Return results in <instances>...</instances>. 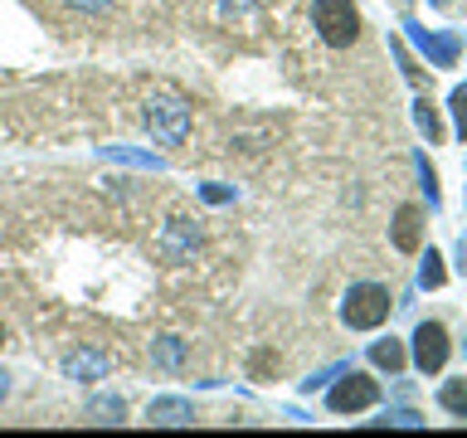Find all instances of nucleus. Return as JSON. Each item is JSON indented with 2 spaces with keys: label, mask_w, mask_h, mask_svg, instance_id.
Masks as SVG:
<instances>
[{
  "label": "nucleus",
  "mask_w": 467,
  "mask_h": 438,
  "mask_svg": "<svg viewBox=\"0 0 467 438\" xmlns=\"http://www.w3.org/2000/svg\"><path fill=\"white\" fill-rule=\"evenodd\" d=\"M312 20L317 35L331 44V49H350L360 39V10L356 0H312Z\"/></svg>",
  "instance_id": "f257e3e1"
},
{
  "label": "nucleus",
  "mask_w": 467,
  "mask_h": 438,
  "mask_svg": "<svg viewBox=\"0 0 467 438\" xmlns=\"http://www.w3.org/2000/svg\"><path fill=\"white\" fill-rule=\"evenodd\" d=\"M389 307H394V297H389V287H379V283H356L346 292V302H341V321L350 331H375L379 321L389 317Z\"/></svg>",
  "instance_id": "f03ea898"
},
{
  "label": "nucleus",
  "mask_w": 467,
  "mask_h": 438,
  "mask_svg": "<svg viewBox=\"0 0 467 438\" xmlns=\"http://www.w3.org/2000/svg\"><path fill=\"white\" fill-rule=\"evenodd\" d=\"M146 127H151L156 141L181 146L185 131H190V108H185V102H175V98H151V102H146Z\"/></svg>",
  "instance_id": "7ed1b4c3"
},
{
  "label": "nucleus",
  "mask_w": 467,
  "mask_h": 438,
  "mask_svg": "<svg viewBox=\"0 0 467 438\" xmlns=\"http://www.w3.org/2000/svg\"><path fill=\"white\" fill-rule=\"evenodd\" d=\"M448 331H443V321H419V331H414V365L423 375H438L448 365Z\"/></svg>",
  "instance_id": "20e7f679"
},
{
  "label": "nucleus",
  "mask_w": 467,
  "mask_h": 438,
  "mask_svg": "<svg viewBox=\"0 0 467 438\" xmlns=\"http://www.w3.org/2000/svg\"><path fill=\"white\" fill-rule=\"evenodd\" d=\"M375 400H379V385H375V380L360 375V370H346V380L331 390L327 404L336 409V414H360V409H370Z\"/></svg>",
  "instance_id": "39448f33"
},
{
  "label": "nucleus",
  "mask_w": 467,
  "mask_h": 438,
  "mask_svg": "<svg viewBox=\"0 0 467 438\" xmlns=\"http://www.w3.org/2000/svg\"><path fill=\"white\" fill-rule=\"evenodd\" d=\"M409 39H414L438 68H448L452 58H458V49H462V39H458V35H429V29H419V25H409Z\"/></svg>",
  "instance_id": "423d86ee"
},
{
  "label": "nucleus",
  "mask_w": 467,
  "mask_h": 438,
  "mask_svg": "<svg viewBox=\"0 0 467 438\" xmlns=\"http://www.w3.org/2000/svg\"><path fill=\"white\" fill-rule=\"evenodd\" d=\"M423 244V210L419 204H400V214H394V248L400 254H419Z\"/></svg>",
  "instance_id": "0eeeda50"
},
{
  "label": "nucleus",
  "mask_w": 467,
  "mask_h": 438,
  "mask_svg": "<svg viewBox=\"0 0 467 438\" xmlns=\"http://www.w3.org/2000/svg\"><path fill=\"white\" fill-rule=\"evenodd\" d=\"M146 419L161 423V429H181V423H195V409H190L185 400H156L151 409H146Z\"/></svg>",
  "instance_id": "6e6552de"
},
{
  "label": "nucleus",
  "mask_w": 467,
  "mask_h": 438,
  "mask_svg": "<svg viewBox=\"0 0 467 438\" xmlns=\"http://www.w3.org/2000/svg\"><path fill=\"white\" fill-rule=\"evenodd\" d=\"M370 360L379 365V370L394 375V370H404V346L394 341V336H389V341H375V346H370Z\"/></svg>",
  "instance_id": "1a4fd4ad"
},
{
  "label": "nucleus",
  "mask_w": 467,
  "mask_h": 438,
  "mask_svg": "<svg viewBox=\"0 0 467 438\" xmlns=\"http://www.w3.org/2000/svg\"><path fill=\"white\" fill-rule=\"evenodd\" d=\"M438 404L467 419V380H452V385H443V390H438Z\"/></svg>",
  "instance_id": "9d476101"
},
{
  "label": "nucleus",
  "mask_w": 467,
  "mask_h": 438,
  "mask_svg": "<svg viewBox=\"0 0 467 438\" xmlns=\"http://www.w3.org/2000/svg\"><path fill=\"white\" fill-rule=\"evenodd\" d=\"M88 419L93 423H122V400H93L88 404Z\"/></svg>",
  "instance_id": "9b49d317"
},
{
  "label": "nucleus",
  "mask_w": 467,
  "mask_h": 438,
  "mask_svg": "<svg viewBox=\"0 0 467 438\" xmlns=\"http://www.w3.org/2000/svg\"><path fill=\"white\" fill-rule=\"evenodd\" d=\"M379 429H423V419L414 414V409H389L385 419H375Z\"/></svg>",
  "instance_id": "f8f14e48"
},
{
  "label": "nucleus",
  "mask_w": 467,
  "mask_h": 438,
  "mask_svg": "<svg viewBox=\"0 0 467 438\" xmlns=\"http://www.w3.org/2000/svg\"><path fill=\"white\" fill-rule=\"evenodd\" d=\"M64 370L68 375H102V370H108V360H102V356H68Z\"/></svg>",
  "instance_id": "ddd939ff"
},
{
  "label": "nucleus",
  "mask_w": 467,
  "mask_h": 438,
  "mask_svg": "<svg viewBox=\"0 0 467 438\" xmlns=\"http://www.w3.org/2000/svg\"><path fill=\"white\" fill-rule=\"evenodd\" d=\"M419 287H443V258L429 248V258H423V268H419Z\"/></svg>",
  "instance_id": "4468645a"
},
{
  "label": "nucleus",
  "mask_w": 467,
  "mask_h": 438,
  "mask_svg": "<svg viewBox=\"0 0 467 438\" xmlns=\"http://www.w3.org/2000/svg\"><path fill=\"white\" fill-rule=\"evenodd\" d=\"M414 117H419V131H423V137L438 141V117H433V108H429V98L414 102Z\"/></svg>",
  "instance_id": "2eb2a0df"
},
{
  "label": "nucleus",
  "mask_w": 467,
  "mask_h": 438,
  "mask_svg": "<svg viewBox=\"0 0 467 438\" xmlns=\"http://www.w3.org/2000/svg\"><path fill=\"white\" fill-rule=\"evenodd\" d=\"M452 122H458V137L467 141V83L452 88Z\"/></svg>",
  "instance_id": "dca6fc26"
},
{
  "label": "nucleus",
  "mask_w": 467,
  "mask_h": 438,
  "mask_svg": "<svg viewBox=\"0 0 467 438\" xmlns=\"http://www.w3.org/2000/svg\"><path fill=\"white\" fill-rule=\"evenodd\" d=\"M161 365H181V346H175V341L161 346Z\"/></svg>",
  "instance_id": "f3484780"
},
{
  "label": "nucleus",
  "mask_w": 467,
  "mask_h": 438,
  "mask_svg": "<svg viewBox=\"0 0 467 438\" xmlns=\"http://www.w3.org/2000/svg\"><path fill=\"white\" fill-rule=\"evenodd\" d=\"M5 394H10V375L0 370V404H5Z\"/></svg>",
  "instance_id": "a211bd4d"
},
{
  "label": "nucleus",
  "mask_w": 467,
  "mask_h": 438,
  "mask_svg": "<svg viewBox=\"0 0 467 438\" xmlns=\"http://www.w3.org/2000/svg\"><path fill=\"white\" fill-rule=\"evenodd\" d=\"M73 5H88V10H102L108 0H73Z\"/></svg>",
  "instance_id": "6ab92c4d"
},
{
  "label": "nucleus",
  "mask_w": 467,
  "mask_h": 438,
  "mask_svg": "<svg viewBox=\"0 0 467 438\" xmlns=\"http://www.w3.org/2000/svg\"><path fill=\"white\" fill-rule=\"evenodd\" d=\"M0 341H5V327H0Z\"/></svg>",
  "instance_id": "aec40b11"
}]
</instances>
